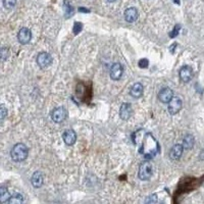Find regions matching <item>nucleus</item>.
<instances>
[{"label":"nucleus","instance_id":"f03ea898","mask_svg":"<svg viewBox=\"0 0 204 204\" xmlns=\"http://www.w3.org/2000/svg\"><path fill=\"white\" fill-rule=\"evenodd\" d=\"M28 155H29V149L22 143L15 144L10 151L11 158L15 162H22V161L26 160Z\"/></svg>","mask_w":204,"mask_h":204},{"label":"nucleus","instance_id":"423d86ee","mask_svg":"<svg viewBox=\"0 0 204 204\" xmlns=\"http://www.w3.org/2000/svg\"><path fill=\"white\" fill-rule=\"evenodd\" d=\"M179 75H180V79L182 82L188 83L192 80V78H193L194 72H193V70H192V67H189V65H183V67H181Z\"/></svg>","mask_w":204,"mask_h":204},{"label":"nucleus","instance_id":"b1692460","mask_svg":"<svg viewBox=\"0 0 204 204\" xmlns=\"http://www.w3.org/2000/svg\"><path fill=\"white\" fill-rule=\"evenodd\" d=\"M7 109H6V107H5V105H1L0 106V121L1 122H3L4 121V118L6 117V115H7Z\"/></svg>","mask_w":204,"mask_h":204},{"label":"nucleus","instance_id":"5701e85b","mask_svg":"<svg viewBox=\"0 0 204 204\" xmlns=\"http://www.w3.org/2000/svg\"><path fill=\"white\" fill-rule=\"evenodd\" d=\"M83 30V24L80 22H76L75 25H74V28H72V33L75 35H78V34Z\"/></svg>","mask_w":204,"mask_h":204},{"label":"nucleus","instance_id":"dca6fc26","mask_svg":"<svg viewBox=\"0 0 204 204\" xmlns=\"http://www.w3.org/2000/svg\"><path fill=\"white\" fill-rule=\"evenodd\" d=\"M44 182V176L41 172L37 171L33 174L32 179H31V183L35 188H40Z\"/></svg>","mask_w":204,"mask_h":204},{"label":"nucleus","instance_id":"a211bd4d","mask_svg":"<svg viewBox=\"0 0 204 204\" xmlns=\"http://www.w3.org/2000/svg\"><path fill=\"white\" fill-rule=\"evenodd\" d=\"M11 195L9 194L8 190L5 187L0 188V202L1 203H8Z\"/></svg>","mask_w":204,"mask_h":204},{"label":"nucleus","instance_id":"0eeeda50","mask_svg":"<svg viewBox=\"0 0 204 204\" xmlns=\"http://www.w3.org/2000/svg\"><path fill=\"white\" fill-rule=\"evenodd\" d=\"M182 105H183V102L180 97H172V99L168 102V106H167L168 112L171 114H177L182 109Z\"/></svg>","mask_w":204,"mask_h":204},{"label":"nucleus","instance_id":"393cba45","mask_svg":"<svg viewBox=\"0 0 204 204\" xmlns=\"http://www.w3.org/2000/svg\"><path fill=\"white\" fill-rule=\"evenodd\" d=\"M180 30H181V26L180 25H176L175 29L172 31L171 34H169V37L171 38H176L178 36V34L180 33Z\"/></svg>","mask_w":204,"mask_h":204},{"label":"nucleus","instance_id":"a878e982","mask_svg":"<svg viewBox=\"0 0 204 204\" xmlns=\"http://www.w3.org/2000/svg\"><path fill=\"white\" fill-rule=\"evenodd\" d=\"M148 64H149V61L146 58H142L139 60V62H138V65H139V67H141V68H147Z\"/></svg>","mask_w":204,"mask_h":204},{"label":"nucleus","instance_id":"bb28decb","mask_svg":"<svg viewBox=\"0 0 204 204\" xmlns=\"http://www.w3.org/2000/svg\"><path fill=\"white\" fill-rule=\"evenodd\" d=\"M157 201H158V199H157V195L156 194L150 195L149 197L146 199V202H147V203H156Z\"/></svg>","mask_w":204,"mask_h":204},{"label":"nucleus","instance_id":"c85d7f7f","mask_svg":"<svg viewBox=\"0 0 204 204\" xmlns=\"http://www.w3.org/2000/svg\"><path fill=\"white\" fill-rule=\"evenodd\" d=\"M107 1L110 2V3H112V2H115V1H117V0H107Z\"/></svg>","mask_w":204,"mask_h":204},{"label":"nucleus","instance_id":"4468645a","mask_svg":"<svg viewBox=\"0 0 204 204\" xmlns=\"http://www.w3.org/2000/svg\"><path fill=\"white\" fill-rule=\"evenodd\" d=\"M183 151H184V146L177 144L171 149V151H169V157H171L172 160H179L181 157H182Z\"/></svg>","mask_w":204,"mask_h":204},{"label":"nucleus","instance_id":"6ab92c4d","mask_svg":"<svg viewBox=\"0 0 204 204\" xmlns=\"http://www.w3.org/2000/svg\"><path fill=\"white\" fill-rule=\"evenodd\" d=\"M22 202H24V197H22V196L21 194H18V193L11 196L9 201H8L9 204H21Z\"/></svg>","mask_w":204,"mask_h":204},{"label":"nucleus","instance_id":"aec40b11","mask_svg":"<svg viewBox=\"0 0 204 204\" xmlns=\"http://www.w3.org/2000/svg\"><path fill=\"white\" fill-rule=\"evenodd\" d=\"M63 5H64V14L67 17H71L72 14H74V8H72V6L70 4V2L67 1V0H65L63 2Z\"/></svg>","mask_w":204,"mask_h":204},{"label":"nucleus","instance_id":"ddd939ff","mask_svg":"<svg viewBox=\"0 0 204 204\" xmlns=\"http://www.w3.org/2000/svg\"><path fill=\"white\" fill-rule=\"evenodd\" d=\"M62 139H63V142L67 146H72V145H74L77 141V134L75 131H72V130H67L62 134Z\"/></svg>","mask_w":204,"mask_h":204},{"label":"nucleus","instance_id":"7ed1b4c3","mask_svg":"<svg viewBox=\"0 0 204 204\" xmlns=\"http://www.w3.org/2000/svg\"><path fill=\"white\" fill-rule=\"evenodd\" d=\"M152 174H153V167L149 161H144V162H142L140 164L138 176H139V179L141 181H148L152 177Z\"/></svg>","mask_w":204,"mask_h":204},{"label":"nucleus","instance_id":"cd10ccee","mask_svg":"<svg viewBox=\"0 0 204 204\" xmlns=\"http://www.w3.org/2000/svg\"><path fill=\"white\" fill-rule=\"evenodd\" d=\"M79 11H81V12H89V10H88V9H85V7H80Z\"/></svg>","mask_w":204,"mask_h":204},{"label":"nucleus","instance_id":"1a4fd4ad","mask_svg":"<svg viewBox=\"0 0 204 204\" xmlns=\"http://www.w3.org/2000/svg\"><path fill=\"white\" fill-rule=\"evenodd\" d=\"M122 72H124V68L120 62H115L112 64V67L110 68V78L113 81H118L121 80L122 77Z\"/></svg>","mask_w":204,"mask_h":204},{"label":"nucleus","instance_id":"9d476101","mask_svg":"<svg viewBox=\"0 0 204 204\" xmlns=\"http://www.w3.org/2000/svg\"><path fill=\"white\" fill-rule=\"evenodd\" d=\"M174 97V92L168 87L162 88L158 93V99L162 103H168Z\"/></svg>","mask_w":204,"mask_h":204},{"label":"nucleus","instance_id":"f257e3e1","mask_svg":"<svg viewBox=\"0 0 204 204\" xmlns=\"http://www.w3.org/2000/svg\"><path fill=\"white\" fill-rule=\"evenodd\" d=\"M157 150H158V145H157L155 138H153L151 134H147L139 150L140 153H142L145 157H151L156 154Z\"/></svg>","mask_w":204,"mask_h":204},{"label":"nucleus","instance_id":"f8f14e48","mask_svg":"<svg viewBox=\"0 0 204 204\" xmlns=\"http://www.w3.org/2000/svg\"><path fill=\"white\" fill-rule=\"evenodd\" d=\"M125 20L128 22H134L138 20L139 17V12L136 7H129L125 10Z\"/></svg>","mask_w":204,"mask_h":204},{"label":"nucleus","instance_id":"4be33fe9","mask_svg":"<svg viewBox=\"0 0 204 204\" xmlns=\"http://www.w3.org/2000/svg\"><path fill=\"white\" fill-rule=\"evenodd\" d=\"M0 56H1V60L4 61L8 58L9 56V48L7 47H2L0 50Z\"/></svg>","mask_w":204,"mask_h":204},{"label":"nucleus","instance_id":"412c9836","mask_svg":"<svg viewBox=\"0 0 204 204\" xmlns=\"http://www.w3.org/2000/svg\"><path fill=\"white\" fill-rule=\"evenodd\" d=\"M2 2L6 9H12L17 4V0H2Z\"/></svg>","mask_w":204,"mask_h":204},{"label":"nucleus","instance_id":"6e6552de","mask_svg":"<svg viewBox=\"0 0 204 204\" xmlns=\"http://www.w3.org/2000/svg\"><path fill=\"white\" fill-rule=\"evenodd\" d=\"M17 40L21 44H28L32 40V32L28 28H22L17 33Z\"/></svg>","mask_w":204,"mask_h":204},{"label":"nucleus","instance_id":"39448f33","mask_svg":"<svg viewBox=\"0 0 204 204\" xmlns=\"http://www.w3.org/2000/svg\"><path fill=\"white\" fill-rule=\"evenodd\" d=\"M37 63L41 68H46L51 65L52 57L48 52H40L37 56Z\"/></svg>","mask_w":204,"mask_h":204},{"label":"nucleus","instance_id":"2eb2a0df","mask_svg":"<svg viewBox=\"0 0 204 204\" xmlns=\"http://www.w3.org/2000/svg\"><path fill=\"white\" fill-rule=\"evenodd\" d=\"M144 92V87L141 83H135L132 87H131L130 94L134 98H140L143 95Z\"/></svg>","mask_w":204,"mask_h":204},{"label":"nucleus","instance_id":"9b49d317","mask_svg":"<svg viewBox=\"0 0 204 204\" xmlns=\"http://www.w3.org/2000/svg\"><path fill=\"white\" fill-rule=\"evenodd\" d=\"M133 114V108L130 103H122L120 108V117L122 121H128Z\"/></svg>","mask_w":204,"mask_h":204},{"label":"nucleus","instance_id":"f3484780","mask_svg":"<svg viewBox=\"0 0 204 204\" xmlns=\"http://www.w3.org/2000/svg\"><path fill=\"white\" fill-rule=\"evenodd\" d=\"M195 144V139L192 135L188 134L186 136L184 137V140H183V146H184V149H192L193 146Z\"/></svg>","mask_w":204,"mask_h":204},{"label":"nucleus","instance_id":"20e7f679","mask_svg":"<svg viewBox=\"0 0 204 204\" xmlns=\"http://www.w3.org/2000/svg\"><path fill=\"white\" fill-rule=\"evenodd\" d=\"M67 110L65 109V107H63V106L56 107V108L51 112L52 121L56 122V124L62 122L65 118H67Z\"/></svg>","mask_w":204,"mask_h":204}]
</instances>
